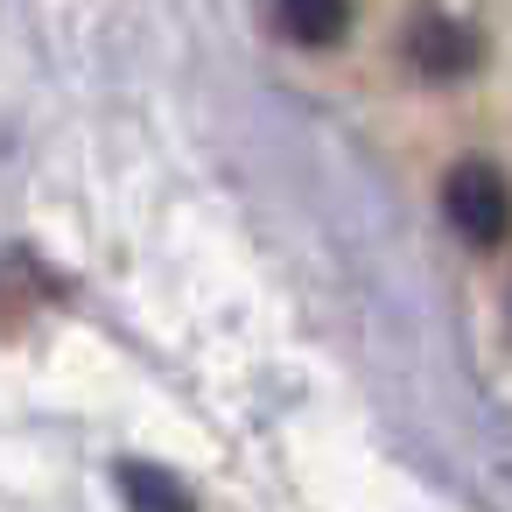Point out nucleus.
Masks as SVG:
<instances>
[{"label":"nucleus","instance_id":"f257e3e1","mask_svg":"<svg viewBox=\"0 0 512 512\" xmlns=\"http://www.w3.org/2000/svg\"><path fill=\"white\" fill-rule=\"evenodd\" d=\"M442 218L470 246H498L505 239V176L491 162H456L442 176Z\"/></svg>","mask_w":512,"mask_h":512},{"label":"nucleus","instance_id":"f03ea898","mask_svg":"<svg viewBox=\"0 0 512 512\" xmlns=\"http://www.w3.org/2000/svg\"><path fill=\"white\" fill-rule=\"evenodd\" d=\"M400 57L421 71V78H463L470 64H477V29L470 22H456V15H442V8H421L407 29H400Z\"/></svg>","mask_w":512,"mask_h":512},{"label":"nucleus","instance_id":"7ed1b4c3","mask_svg":"<svg viewBox=\"0 0 512 512\" xmlns=\"http://www.w3.org/2000/svg\"><path fill=\"white\" fill-rule=\"evenodd\" d=\"M281 29L295 36V43H309V50H330L337 36H344V22H351V0H281Z\"/></svg>","mask_w":512,"mask_h":512},{"label":"nucleus","instance_id":"20e7f679","mask_svg":"<svg viewBox=\"0 0 512 512\" xmlns=\"http://www.w3.org/2000/svg\"><path fill=\"white\" fill-rule=\"evenodd\" d=\"M120 484H127V498H134L141 512H190V491H183L176 477H162L155 463H127Z\"/></svg>","mask_w":512,"mask_h":512}]
</instances>
